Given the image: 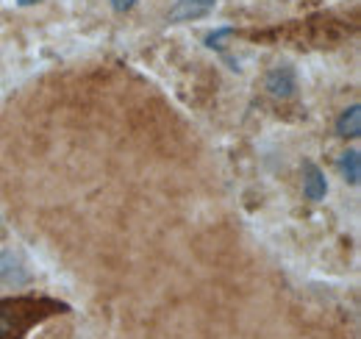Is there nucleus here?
Returning <instances> with one entry per match:
<instances>
[{"label":"nucleus","mask_w":361,"mask_h":339,"mask_svg":"<svg viewBox=\"0 0 361 339\" xmlns=\"http://www.w3.org/2000/svg\"><path fill=\"white\" fill-rule=\"evenodd\" d=\"M267 89L278 97H289L295 92V73L289 67H275L267 76Z\"/></svg>","instance_id":"obj_3"},{"label":"nucleus","mask_w":361,"mask_h":339,"mask_svg":"<svg viewBox=\"0 0 361 339\" xmlns=\"http://www.w3.org/2000/svg\"><path fill=\"white\" fill-rule=\"evenodd\" d=\"M20 6H34V3H39V0H17Z\"/></svg>","instance_id":"obj_7"},{"label":"nucleus","mask_w":361,"mask_h":339,"mask_svg":"<svg viewBox=\"0 0 361 339\" xmlns=\"http://www.w3.org/2000/svg\"><path fill=\"white\" fill-rule=\"evenodd\" d=\"M325 192H328L325 175L319 172L317 165L306 162V165H303V195H306L309 201H322V198H325Z\"/></svg>","instance_id":"obj_2"},{"label":"nucleus","mask_w":361,"mask_h":339,"mask_svg":"<svg viewBox=\"0 0 361 339\" xmlns=\"http://www.w3.org/2000/svg\"><path fill=\"white\" fill-rule=\"evenodd\" d=\"M136 0H111V6H114V11H128L131 6H134Z\"/></svg>","instance_id":"obj_6"},{"label":"nucleus","mask_w":361,"mask_h":339,"mask_svg":"<svg viewBox=\"0 0 361 339\" xmlns=\"http://www.w3.org/2000/svg\"><path fill=\"white\" fill-rule=\"evenodd\" d=\"M336 133L339 136H350V139H356L361 133V109L359 106H350L348 112H342V117L336 120Z\"/></svg>","instance_id":"obj_4"},{"label":"nucleus","mask_w":361,"mask_h":339,"mask_svg":"<svg viewBox=\"0 0 361 339\" xmlns=\"http://www.w3.org/2000/svg\"><path fill=\"white\" fill-rule=\"evenodd\" d=\"M339 170H342L345 181H350V184H359V178H361L359 150H345V153H342V159H339Z\"/></svg>","instance_id":"obj_5"},{"label":"nucleus","mask_w":361,"mask_h":339,"mask_svg":"<svg viewBox=\"0 0 361 339\" xmlns=\"http://www.w3.org/2000/svg\"><path fill=\"white\" fill-rule=\"evenodd\" d=\"M217 0H176V6L170 8L167 20L170 23H189V20H200L209 17L214 11Z\"/></svg>","instance_id":"obj_1"}]
</instances>
